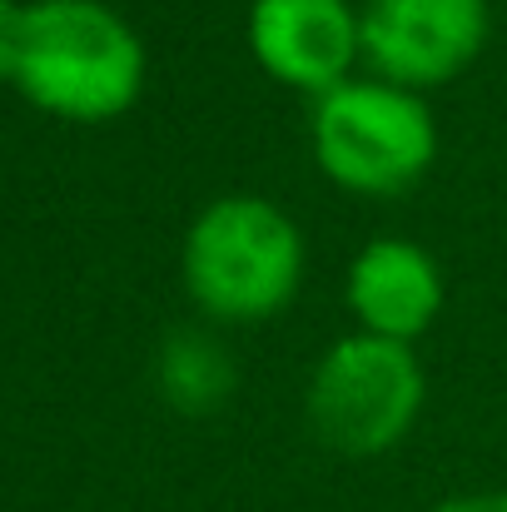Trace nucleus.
I'll list each match as a JSON object with an SVG mask.
<instances>
[{"label": "nucleus", "instance_id": "f257e3e1", "mask_svg": "<svg viewBox=\"0 0 507 512\" xmlns=\"http://www.w3.org/2000/svg\"><path fill=\"white\" fill-rule=\"evenodd\" d=\"M0 85L60 125H115L150 85V45L110 0H20Z\"/></svg>", "mask_w": 507, "mask_h": 512}, {"label": "nucleus", "instance_id": "f03ea898", "mask_svg": "<svg viewBox=\"0 0 507 512\" xmlns=\"http://www.w3.org/2000/svg\"><path fill=\"white\" fill-rule=\"evenodd\" d=\"M309 279L304 224L269 194H214L179 239V284L214 329H259L284 319Z\"/></svg>", "mask_w": 507, "mask_h": 512}, {"label": "nucleus", "instance_id": "7ed1b4c3", "mask_svg": "<svg viewBox=\"0 0 507 512\" xmlns=\"http://www.w3.org/2000/svg\"><path fill=\"white\" fill-rule=\"evenodd\" d=\"M438 145L443 140L428 95L368 70L309 100V155L338 194L398 199L433 174Z\"/></svg>", "mask_w": 507, "mask_h": 512}, {"label": "nucleus", "instance_id": "20e7f679", "mask_svg": "<svg viewBox=\"0 0 507 512\" xmlns=\"http://www.w3.org/2000/svg\"><path fill=\"white\" fill-rule=\"evenodd\" d=\"M428 408V368L413 343L338 334L309 368L304 418L314 438L353 463L388 458L413 438Z\"/></svg>", "mask_w": 507, "mask_h": 512}, {"label": "nucleus", "instance_id": "39448f33", "mask_svg": "<svg viewBox=\"0 0 507 512\" xmlns=\"http://www.w3.org/2000/svg\"><path fill=\"white\" fill-rule=\"evenodd\" d=\"M363 70L418 95L458 85L493 40V0H358Z\"/></svg>", "mask_w": 507, "mask_h": 512}, {"label": "nucleus", "instance_id": "423d86ee", "mask_svg": "<svg viewBox=\"0 0 507 512\" xmlns=\"http://www.w3.org/2000/svg\"><path fill=\"white\" fill-rule=\"evenodd\" d=\"M244 45L259 75L319 100L363 70L358 0H249Z\"/></svg>", "mask_w": 507, "mask_h": 512}, {"label": "nucleus", "instance_id": "0eeeda50", "mask_svg": "<svg viewBox=\"0 0 507 512\" xmlns=\"http://www.w3.org/2000/svg\"><path fill=\"white\" fill-rule=\"evenodd\" d=\"M448 304L443 264L408 234H373L343 269V309L358 334L413 343L438 329Z\"/></svg>", "mask_w": 507, "mask_h": 512}, {"label": "nucleus", "instance_id": "6e6552de", "mask_svg": "<svg viewBox=\"0 0 507 512\" xmlns=\"http://www.w3.org/2000/svg\"><path fill=\"white\" fill-rule=\"evenodd\" d=\"M155 393L179 418H214L239 393V358L214 324H179L155 348Z\"/></svg>", "mask_w": 507, "mask_h": 512}, {"label": "nucleus", "instance_id": "1a4fd4ad", "mask_svg": "<svg viewBox=\"0 0 507 512\" xmlns=\"http://www.w3.org/2000/svg\"><path fill=\"white\" fill-rule=\"evenodd\" d=\"M428 512H507V488H473V493H453Z\"/></svg>", "mask_w": 507, "mask_h": 512}, {"label": "nucleus", "instance_id": "9d476101", "mask_svg": "<svg viewBox=\"0 0 507 512\" xmlns=\"http://www.w3.org/2000/svg\"><path fill=\"white\" fill-rule=\"evenodd\" d=\"M15 15H20V0H0V50H5V40L15 30Z\"/></svg>", "mask_w": 507, "mask_h": 512}]
</instances>
